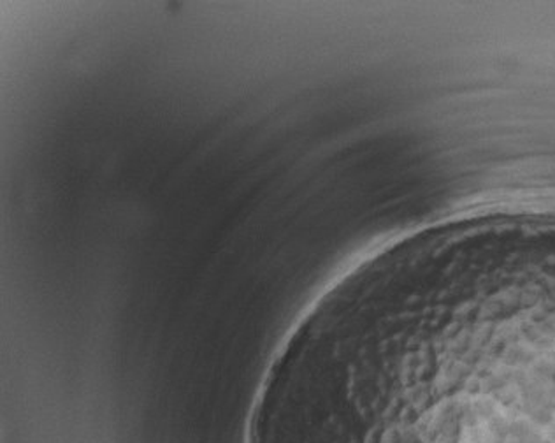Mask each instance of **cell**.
Masks as SVG:
<instances>
[{
  "instance_id": "6da1fadb",
  "label": "cell",
  "mask_w": 555,
  "mask_h": 443,
  "mask_svg": "<svg viewBox=\"0 0 555 443\" xmlns=\"http://www.w3.org/2000/svg\"><path fill=\"white\" fill-rule=\"evenodd\" d=\"M320 443H555V317L440 300L357 322Z\"/></svg>"
}]
</instances>
